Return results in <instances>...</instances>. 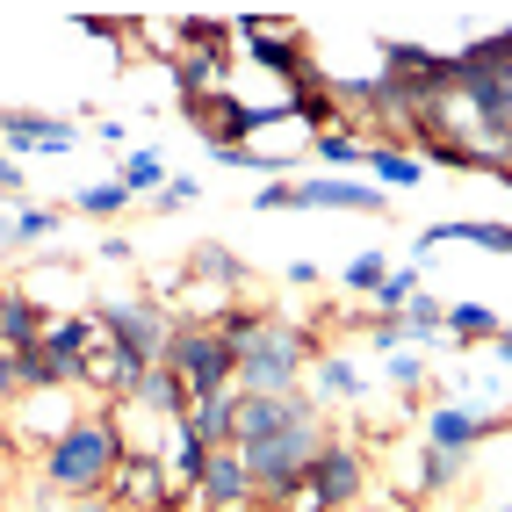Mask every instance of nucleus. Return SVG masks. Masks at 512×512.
Instances as JSON below:
<instances>
[{
	"instance_id": "nucleus-1",
	"label": "nucleus",
	"mask_w": 512,
	"mask_h": 512,
	"mask_svg": "<svg viewBox=\"0 0 512 512\" xmlns=\"http://www.w3.org/2000/svg\"><path fill=\"white\" fill-rule=\"evenodd\" d=\"M123 455H130V440H123L116 404H87V412L37 455V484H51L58 498H109Z\"/></svg>"
},
{
	"instance_id": "nucleus-2",
	"label": "nucleus",
	"mask_w": 512,
	"mask_h": 512,
	"mask_svg": "<svg viewBox=\"0 0 512 512\" xmlns=\"http://www.w3.org/2000/svg\"><path fill=\"white\" fill-rule=\"evenodd\" d=\"M318 354H325V347H318L311 325L267 318L260 339L238 354V397H289V390H303V375H311Z\"/></svg>"
},
{
	"instance_id": "nucleus-3",
	"label": "nucleus",
	"mask_w": 512,
	"mask_h": 512,
	"mask_svg": "<svg viewBox=\"0 0 512 512\" xmlns=\"http://www.w3.org/2000/svg\"><path fill=\"white\" fill-rule=\"evenodd\" d=\"M325 440H332V433H325V412H311V419H296V426H282V433L253 440V448H238V455H246V469H253V498L275 505L289 484H303Z\"/></svg>"
},
{
	"instance_id": "nucleus-4",
	"label": "nucleus",
	"mask_w": 512,
	"mask_h": 512,
	"mask_svg": "<svg viewBox=\"0 0 512 512\" xmlns=\"http://www.w3.org/2000/svg\"><path fill=\"white\" fill-rule=\"evenodd\" d=\"M159 361L181 375V390H188L195 404H202V397L238 390V354L224 347L210 325H174V339H166V354H159Z\"/></svg>"
},
{
	"instance_id": "nucleus-5",
	"label": "nucleus",
	"mask_w": 512,
	"mask_h": 512,
	"mask_svg": "<svg viewBox=\"0 0 512 512\" xmlns=\"http://www.w3.org/2000/svg\"><path fill=\"white\" fill-rule=\"evenodd\" d=\"M253 210H361V217H390V195L361 181V174H325V181H267L253 195Z\"/></svg>"
},
{
	"instance_id": "nucleus-6",
	"label": "nucleus",
	"mask_w": 512,
	"mask_h": 512,
	"mask_svg": "<svg viewBox=\"0 0 512 512\" xmlns=\"http://www.w3.org/2000/svg\"><path fill=\"white\" fill-rule=\"evenodd\" d=\"M87 311H94L101 332H116L123 347H138L145 361H159L166 339H174V311L152 303V296H101V303H87Z\"/></svg>"
},
{
	"instance_id": "nucleus-7",
	"label": "nucleus",
	"mask_w": 512,
	"mask_h": 512,
	"mask_svg": "<svg viewBox=\"0 0 512 512\" xmlns=\"http://www.w3.org/2000/svg\"><path fill=\"white\" fill-rule=\"evenodd\" d=\"M145 368H152V361H145L138 347H123L116 332H101L94 347H87V361H80V390H87V404H123L130 390H138Z\"/></svg>"
},
{
	"instance_id": "nucleus-8",
	"label": "nucleus",
	"mask_w": 512,
	"mask_h": 512,
	"mask_svg": "<svg viewBox=\"0 0 512 512\" xmlns=\"http://www.w3.org/2000/svg\"><path fill=\"white\" fill-rule=\"evenodd\" d=\"M80 412H87V397H80V390H22V397L8 404V433L22 440V448H37V455H44Z\"/></svg>"
},
{
	"instance_id": "nucleus-9",
	"label": "nucleus",
	"mask_w": 512,
	"mask_h": 512,
	"mask_svg": "<svg viewBox=\"0 0 512 512\" xmlns=\"http://www.w3.org/2000/svg\"><path fill=\"white\" fill-rule=\"evenodd\" d=\"M303 484H311L332 512H347V505H361L368 498V462H361V448H347V440H325L318 448V462H311V476H303Z\"/></svg>"
},
{
	"instance_id": "nucleus-10",
	"label": "nucleus",
	"mask_w": 512,
	"mask_h": 512,
	"mask_svg": "<svg viewBox=\"0 0 512 512\" xmlns=\"http://www.w3.org/2000/svg\"><path fill=\"white\" fill-rule=\"evenodd\" d=\"M253 505V469L238 448H210L195 476V512H246Z\"/></svg>"
},
{
	"instance_id": "nucleus-11",
	"label": "nucleus",
	"mask_w": 512,
	"mask_h": 512,
	"mask_svg": "<svg viewBox=\"0 0 512 512\" xmlns=\"http://www.w3.org/2000/svg\"><path fill=\"white\" fill-rule=\"evenodd\" d=\"M80 145V123L73 116H37V109H0V152H51V159H65Z\"/></svg>"
},
{
	"instance_id": "nucleus-12",
	"label": "nucleus",
	"mask_w": 512,
	"mask_h": 512,
	"mask_svg": "<svg viewBox=\"0 0 512 512\" xmlns=\"http://www.w3.org/2000/svg\"><path fill=\"white\" fill-rule=\"evenodd\" d=\"M512 419L498 412H469V404H433L426 412V448H448V455H476L484 440H498Z\"/></svg>"
},
{
	"instance_id": "nucleus-13",
	"label": "nucleus",
	"mask_w": 512,
	"mask_h": 512,
	"mask_svg": "<svg viewBox=\"0 0 512 512\" xmlns=\"http://www.w3.org/2000/svg\"><path fill=\"white\" fill-rule=\"evenodd\" d=\"M188 390H181V375L174 368H166V361H152L145 375H138V390H130L123 397V412L130 419H152V426H174V419H188Z\"/></svg>"
},
{
	"instance_id": "nucleus-14",
	"label": "nucleus",
	"mask_w": 512,
	"mask_h": 512,
	"mask_svg": "<svg viewBox=\"0 0 512 512\" xmlns=\"http://www.w3.org/2000/svg\"><path fill=\"white\" fill-rule=\"evenodd\" d=\"M318 404H311V390H289V397H238V448H253V440H267V433H282V426H296V419H311Z\"/></svg>"
},
{
	"instance_id": "nucleus-15",
	"label": "nucleus",
	"mask_w": 512,
	"mask_h": 512,
	"mask_svg": "<svg viewBox=\"0 0 512 512\" xmlns=\"http://www.w3.org/2000/svg\"><path fill=\"white\" fill-rule=\"evenodd\" d=\"M94 339H101V325H94V311H51L44 318V339H37V347L65 368V375H73V383H80V361H87V347H94Z\"/></svg>"
},
{
	"instance_id": "nucleus-16",
	"label": "nucleus",
	"mask_w": 512,
	"mask_h": 512,
	"mask_svg": "<svg viewBox=\"0 0 512 512\" xmlns=\"http://www.w3.org/2000/svg\"><path fill=\"white\" fill-rule=\"evenodd\" d=\"M303 383H311V404H318V412H325V404H361V397H368V375H361L354 354H318Z\"/></svg>"
},
{
	"instance_id": "nucleus-17",
	"label": "nucleus",
	"mask_w": 512,
	"mask_h": 512,
	"mask_svg": "<svg viewBox=\"0 0 512 512\" xmlns=\"http://www.w3.org/2000/svg\"><path fill=\"white\" fill-rule=\"evenodd\" d=\"M433 246H484V253H512V224H491V217H448V224H426L419 231V253Z\"/></svg>"
},
{
	"instance_id": "nucleus-18",
	"label": "nucleus",
	"mask_w": 512,
	"mask_h": 512,
	"mask_svg": "<svg viewBox=\"0 0 512 512\" xmlns=\"http://www.w3.org/2000/svg\"><path fill=\"white\" fill-rule=\"evenodd\" d=\"M44 303H29L22 289H8V296H0V354H29V347H37V339H44Z\"/></svg>"
},
{
	"instance_id": "nucleus-19",
	"label": "nucleus",
	"mask_w": 512,
	"mask_h": 512,
	"mask_svg": "<svg viewBox=\"0 0 512 512\" xmlns=\"http://www.w3.org/2000/svg\"><path fill=\"white\" fill-rule=\"evenodd\" d=\"M188 433L202 440V448H238V390H224V397H202V404H188Z\"/></svg>"
},
{
	"instance_id": "nucleus-20",
	"label": "nucleus",
	"mask_w": 512,
	"mask_h": 512,
	"mask_svg": "<svg viewBox=\"0 0 512 512\" xmlns=\"http://www.w3.org/2000/svg\"><path fill=\"white\" fill-rule=\"evenodd\" d=\"M202 455H210V448H202V440L188 433V419H181V426H166V440H159V462H166V484H174V491H195Z\"/></svg>"
},
{
	"instance_id": "nucleus-21",
	"label": "nucleus",
	"mask_w": 512,
	"mask_h": 512,
	"mask_svg": "<svg viewBox=\"0 0 512 512\" xmlns=\"http://www.w3.org/2000/svg\"><path fill=\"white\" fill-rule=\"evenodd\" d=\"M368 174H375V188H419L426 181V159L412 152V145H368Z\"/></svg>"
},
{
	"instance_id": "nucleus-22",
	"label": "nucleus",
	"mask_w": 512,
	"mask_h": 512,
	"mask_svg": "<svg viewBox=\"0 0 512 512\" xmlns=\"http://www.w3.org/2000/svg\"><path fill=\"white\" fill-rule=\"evenodd\" d=\"M440 332H448V339H462V347H469V339H498V332H505V318L491 311V303L462 296V303H448V311H440Z\"/></svg>"
},
{
	"instance_id": "nucleus-23",
	"label": "nucleus",
	"mask_w": 512,
	"mask_h": 512,
	"mask_svg": "<svg viewBox=\"0 0 512 512\" xmlns=\"http://www.w3.org/2000/svg\"><path fill=\"white\" fill-rule=\"evenodd\" d=\"M210 159H217V166H246V174L296 181V174H289V152H267V145H231V138H210Z\"/></svg>"
},
{
	"instance_id": "nucleus-24",
	"label": "nucleus",
	"mask_w": 512,
	"mask_h": 512,
	"mask_svg": "<svg viewBox=\"0 0 512 512\" xmlns=\"http://www.w3.org/2000/svg\"><path fill=\"white\" fill-rule=\"evenodd\" d=\"M440 311H448V303H440V296H412V303H404V311H397V325H404V347H433V339H448V332H440Z\"/></svg>"
},
{
	"instance_id": "nucleus-25",
	"label": "nucleus",
	"mask_w": 512,
	"mask_h": 512,
	"mask_svg": "<svg viewBox=\"0 0 512 512\" xmlns=\"http://www.w3.org/2000/svg\"><path fill=\"white\" fill-rule=\"evenodd\" d=\"M188 275H202V282H217V296H231V289H246V260H238L231 246H195V260H188Z\"/></svg>"
},
{
	"instance_id": "nucleus-26",
	"label": "nucleus",
	"mask_w": 512,
	"mask_h": 512,
	"mask_svg": "<svg viewBox=\"0 0 512 512\" xmlns=\"http://www.w3.org/2000/svg\"><path fill=\"white\" fill-rule=\"evenodd\" d=\"M267 318H275V311H260V303H224V311H217V325H210V332L224 339V347H231V354H246V347H253V339H260V325H267Z\"/></svg>"
},
{
	"instance_id": "nucleus-27",
	"label": "nucleus",
	"mask_w": 512,
	"mask_h": 512,
	"mask_svg": "<svg viewBox=\"0 0 512 512\" xmlns=\"http://www.w3.org/2000/svg\"><path fill=\"white\" fill-rule=\"evenodd\" d=\"M130 202H138V195H130L116 174H109V181H87V188H73V210H80V217H123Z\"/></svg>"
},
{
	"instance_id": "nucleus-28",
	"label": "nucleus",
	"mask_w": 512,
	"mask_h": 512,
	"mask_svg": "<svg viewBox=\"0 0 512 512\" xmlns=\"http://www.w3.org/2000/svg\"><path fill=\"white\" fill-rule=\"evenodd\" d=\"M174 51H231V22H217V15H181V22H174Z\"/></svg>"
},
{
	"instance_id": "nucleus-29",
	"label": "nucleus",
	"mask_w": 512,
	"mask_h": 512,
	"mask_svg": "<svg viewBox=\"0 0 512 512\" xmlns=\"http://www.w3.org/2000/svg\"><path fill=\"white\" fill-rule=\"evenodd\" d=\"M174 65H181V94H202V87H224L231 51H181Z\"/></svg>"
},
{
	"instance_id": "nucleus-30",
	"label": "nucleus",
	"mask_w": 512,
	"mask_h": 512,
	"mask_svg": "<svg viewBox=\"0 0 512 512\" xmlns=\"http://www.w3.org/2000/svg\"><path fill=\"white\" fill-rule=\"evenodd\" d=\"M462 476H469V455H448V448H426V455H419V491H426V498L455 491Z\"/></svg>"
},
{
	"instance_id": "nucleus-31",
	"label": "nucleus",
	"mask_w": 512,
	"mask_h": 512,
	"mask_svg": "<svg viewBox=\"0 0 512 512\" xmlns=\"http://www.w3.org/2000/svg\"><path fill=\"white\" fill-rule=\"evenodd\" d=\"M426 289V267L419 260H404V267H390V275H383V289H375V311H383V318H397L404 311V303H412Z\"/></svg>"
},
{
	"instance_id": "nucleus-32",
	"label": "nucleus",
	"mask_w": 512,
	"mask_h": 512,
	"mask_svg": "<svg viewBox=\"0 0 512 512\" xmlns=\"http://www.w3.org/2000/svg\"><path fill=\"white\" fill-rule=\"evenodd\" d=\"M116 181H123L130 195H145V202H152V195L166 188V166H159V152H123V166H116Z\"/></svg>"
},
{
	"instance_id": "nucleus-33",
	"label": "nucleus",
	"mask_w": 512,
	"mask_h": 512,
	"mask_svg": "<svg viewBox=\"0 0 512 512\" xmlns=\"http://www.w3.org/2000/svg\"><path fill=\"white\" fill-rule=\"evenodd\" d=\"M383 275H390L383 253H354L347 267H339V289H347V296H375V289H383Z\"/></svg>"
},
{
	"instance_id": "nucleus-34",
	"label": "nucleus",
	"mask_w": 512,
	"mask_h": 512,
	"mask_svg": "<svg viewBox=\"0 0 512 512\" xmlns=\"http://www.w3.org/2000/svg\"><path fill=\"white\" fill-rule=\"evenodd\" d=\"M318 159L332 166V174H354V166H368V138H347V130H325V138H318Z\"/></svg>"
},
{
	"instance_id": "nucleus-35",
	"label": "nucleus",
	"mask_w": 512,
	"mask_h": 512,
	"mask_svg": "<svg viewBox=\"0 0 512 512\" xmlns=\"http://www.w3.org/2000/svg\"><path fill=\"white\" fill-rule=\"evenodd\" d=\"M383 383H390L397 397H419V390H426V361H419L412 347H404V354H390V361H383Z\"/></svg>"
},
{
	"instance_id": "nucleus-36",
	"label": "nucleus",
	"mask_w": 512,
	"mask_h": 512,
	"mask_svg": "<svg viewBox=\"0 0 512 512\" xmlns=\"http://www.w3.org/2000/svg\"><path fill=\"white\" fill-rule=\"evenodd\" d=\"M58 231V210H44V202H29V210H15V246H37V238Z\"/></svg>"
},
{
	"instance_id": "nucleus-37",
	"label": "nucleus",
	"mask_w": 512,
	"mask_h": 512,
	"mask_svg": "<svg viewBox=\"0 0 512 512\" xmlns=\"http://www.w3.org/2000/svg\"><path fill=\"white\" fill-rule=\"evenodd\" d=\"M195 195H202V181H195V174H166V188L152 195V210H159V217H174V210H188Z\"/></svg>"
},
{
	"instance_id": "nucleus-38",
	"label": "nucleus",
	"mask_w": 512,
	"mask_h": 512,
	"mask_svg": "<svg viewBox=\"0 0 512 512\" xmlns=\"http://www.w3.org/2000/svg\"><path fill=\"white\" fill-rule=\"evenodd\" d=\"M368 347L383 354V361H390V354H404V325H397V318H375V325H368Z\"/></svg>"
},
{
	"instance_id": "nucleus-39",
	"label": "nucleus",
	"mask_w": 512,
	"mask_h": 512,
	"mask_svg": "<svg viewBox=\"0 0 512 512\" xmlns=\"http://www.w3.org/2000/svg\"><path fill=\"white\" fill-rule=\"evenodd\" d=\"M94 260H109V267H130V260H138V246H130L123 231H109V238H101V246H94Z\"/></svg>"
},
{
	"instance_id": "nucleus-40",
	"label": "nucleus",
	"mask_w": 512,
	"mask_h": 512,
	"mask_svg": "<svg viewBox=\"0 0 512 512\" xmlns=\"http://www.w3.org/2000/svg\"><path fill=\"white\" fill-rule=\"evenodd\" d=\"M80 29L94 44H123V22H109V15H80Z\"/></svg>"
},
{
	"instance_id": "nucleus-41",
	"label": "nucleus",
	"mask_w": 512,
	"mask_h": 512,
	"mask_svg": "<svg viewBox=\"0 0 512 512\" xmlns=\"http://www.w3.org/2000/svg\"><path fill=\"white\" fill-rule=\"evenodd\" d=\"M94 138L109 145V152H123V145H130V123H123V116H101V123H94Z\"/></svg>"
},
{
	"instance_id": "nucleus-42",
	"label": "nucleus",
	"mask_w": 512,
	"mask_h": 512,
	"mask_svg": "<svg viewBox=\"0 0 512 512\" xmlns=\"http://www.w3.org/2000/svg\"><path fill=\"white\" fill-rule=\"evenodd\" d=\"M22 397V375H15V354H0V412Z\"/></svg>"
},
{
	"instance_id": "nucleus-43",
	"label": "nucleus",
	"mask_w": 512,
	"mask_h": 512,
	"mask_svg": "<svg viewBox=\"0 0 512 512\" xmlns=\"http://www.w3.org/2000/svg\"><path fill=\"white\" fill-rule=\"evenodd\" d=\"M0 195H29V188H22V166H15L8 152H0Z\"/></svg>"
},
{
	"instance_id": "nucleus-44",
	"label": "nucleus",
	"mask_w": 512,
	"mask_h": 512,
	"mask_svg": "<svg viewBox=\"0 0 512 512\" xmlns=\"http://www.w3.org/2000/svg\"><path fill=\"white\" fill-rule=\"evenodd\" d=\"M58 512H123V505H116V498H65Z\"/></svg>"
},
{
	"instance_id": "nucleus-45",
	"label": "nucleus",
	"mask_w": 512,
	"mask_h": 512,
	"mask_svg": "<svg viewBox=\"0 0 512 512\" xmlns=\"http://www.w3.org/2000/svg\"><path fill=\"white\" fill-rule=\"evenodd\" d=\"M491 347H498V361H505V368H512V325H505V332H498V339H491Z\"/></svg>"
},
{
	"instance_id": "nucleus-46",
	"label": "nucleus",
	"mask_w": 512,
	"mask_h": 512,
	"mask_svg": "<svg viewBox=\"0 0 512 512\" xmlns=\"http://www.w3.org/2000/svg\"><path fill=\"white\" fill-rule=\"evenodd\" d=\"M0 246H15V210H0Z\"/></svg>"
},
{
	"instance_id": "nucleus-47",
	"label": "nucleus",
	"mask_w": 512,
	"mask_h": 512,
	"mask_svg": "<svg viewBox=\"0 0 512 512\" xmlns=\"http://www.w3.org/2000/svg\"><path fill=\"white\" fill-rule=\"evenodd\" d=\"M15 505V491H8V462H0V512H8Z\"/></svg>"
},
{
	"instance_id": "nucleus-48",
	"label": "nucleus",
	"mask_w": 512,
	"mask_h": 512,
	"mask_svg": "<svg viewBox=\"0 0 512 512\" xmlns=\"http://www.w3.org/2000/svg\"><path fill=\"white\" fill-rule=\"evenodd\" d=\"M246 512H267V505H260V498H253V505H246Z\"/></svg>"
},
{
	"instance_id": "nucleus-49",
	"label": "nucleus",
	"mask_w": 512,
	"mask_h": 512,
	"mask_svg": "<svg viewBox=\"0 0 512 512\" xmlns=\"http://www.w3.org/2000/svg\"><path fill=\"white\" fill-rule=\"evenodd\" d=\"M505 419H512V397H505Z\"/></svg>"
},
{
	"instance_id": "nucleus-50",
	"label": "nucleus",
	"mask_w": 512,
	"mask_h": 512,
	"mask_svg": "<svg viewBox=\"0 0 512 512\" xmlns=\"http://www.w3.org/2000/svg\"><path fill=\"white\" fill-rule=\"evenodd\" d=\"M498 512H512V498H505V505H498Z\"/></svg>"
}]
</instances>
